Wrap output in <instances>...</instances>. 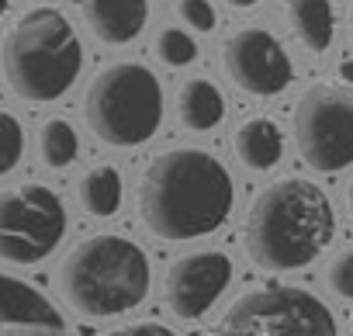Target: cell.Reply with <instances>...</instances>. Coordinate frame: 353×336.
Instances as JSON below:
<instances>
[{"instance_id":"obj_1","label":"cell","mask_w":353,"mask_h":336,"mask_svg":"<svg viewBox=\"0 0 353 336\" xmlns=\"http://www.w3.org/2000/svg\"><path fill=\"white\" fill-rule=\"evenodd\" d=\"M236 201L229 170L205 149H170L149 163L139 188L142 222L152 236L188 243L225 226Z\"/></svg>"},{"instance_id":"obj_2","label":"cell","mask_w":353,"mask_h":336,"mask_svg":"<svg viewBox=\"0 0 353 336\" xmlns=\"http://www.w3.org/2000/svg\"><path fill=\"white\" fill-rule=\"evenodd\" d=\"M336 219L322 188L288 177L260 191L246 219V250L263 270L308 267L332 239Z\"/></svg>"},{"instance_id":"obj_3","label":"cell","mask_w":353,"mask_h":336,"mask_svg":"<svg viewBox=\"0 0 353 336\" xmlns=\"http://www.w3.org/2000/svg\"><path fill=\"white\" fill-rule=\"evenodd\" d=\"M149 257L125 236H90L77 243L59 267V291L83 319L132 312L149 295Z\"/></svg>"},{"instance_id":"obj_4","label":"cell","mask_w":353,"mask_h":336,"mask_svg":"<svg viewBox=\"0 0 353 336\" xmlns=\"http://www.w3.org/2000/svg\"><path fill=\"white\" fill-rule=\"evenodd\" d=\"M83 66V46L66 14L52 8L28 11L4 39V77L32 104L63 97Z\"/></svg>"},{"instance_id":"obj_5","label":"cell","mask_w":353,"mask_h":336,"mask_svg":"<svg viewBox=\"0 0 353 336\" xmlns=\"http://www.w3.org/2000/svg\"><path fill=\"white\" fill-rule=\"evenodd\" d=\"M83 115L90 132L118 149L142 146L163 121V87L142 63H114L87 90Z\"/></svg>"},{"instance_id":"obj_6","label":"cell","mask_w":353,"mask_h":336,"mask_svg":"<svg viewBox=\"0 0 353 336\" xmlns=\"http://www.w3.org/2000/svg\"><path fill=\"white\" fill-rule=\"evenodd\" d=\"M212 336H336V319L312 291L256 288L229 305Z\"/></svg>"},{"instance_id":"obj_7","label":"cell","mask_w":353,"mask_h":336,"mask_svg":"<svg viewBox=\"0 0 353 336\" xmlns=\"http://www.w3.org/2000/svg\"><path fill=\"white\" fill-rule=\"evenodd\" d=\"M66 236L63 198L46 184L0 191V260L28 267L42 264Z\"/></svg>"},{"instance_id":"obj_8","label":"cell","mask_w":353,"mask_h":336,"mask_svg":"<svg viewBox=\"0 0 353 336\" xmlns=\"http://www.w3.org/2000/svg\"><path fill=\"white\" fill-rule=\"evenodd\" d=\"M294 142L312 170L332 174L353 163V90L319 83L294 108Z\"/></svg>"},{"instance_id":"obj_9","label":"cell","mask_w":353,"mask_h":336,"mask_svg":"<svg viewBox=\"0 0 353 336\" xmlns=\"http://www.w3.org/2000/svg\"><path fill=\"white\" fill-rule=\"evenodd\" d=\"M232 260L219 250H198L166 270L163 298L176 319H201L229 288Z\"/></svg>"},{"instance_id":"obj_10","label":"cell","mask_w":353,"mask_h":336,"mask_svg":"<svg viewBox=\"0 0 353 336\" xmlns=\"http://www.w3.org/2000/svg\"><path fill=\"white\" fill-rule=\"evenodd\" d=\"M225 70L236 87L256 97L281 94L291 83V59L284 46L263 28H243L225 42Z\"/></svg>"},{"instance_id":"obj_11","label":"cell","mask_w":353,"mask_h":336,"mask_svg":"<svg viewBox=\"0 0 353 336\" xmlns=\"http://www.w3.org/2000/svg\"><path fill=\"white\" fill-rule=\"evenodd\" d=\"M0 336H70V329L42 291L0 274Z\"/></svg>"},{"instance_id":"obj_12","label":"cell","mask_w":353,"mask_h":336,"mask_svg":"<svg viewBox=\"0 0 353 336\" xmlns=\"http://www.w3.org/2000/svg\"><path fill=\"white\" fill-rule=\"evenodd\" d=\"M90 32L108 46H128L149 21L145 0H80Z\"/></svg>"},{"instance_id":"obj_13","label":"cell","mask_w":353,"mask_h":336,"mask_svg":"<svg viewBox=\"0 0 353 336\" xmlns=\"http://www.w3.org/2000/svg\"><path fill=\"white\" fill-rule=\"evenodd\" d=\"M236 156L250 166V170H270L281 163L284 152V135L270 118H250L236 128Z\"/></svg>"},{"instance_id":"obj_14","label":"cell","mask_w":353,"mask_h":336,"mask_svg":"<svg viewBox=\"0 0 353 336\" xmlns=\"http://www.w3.org/2000/svg\"><path fill=\"white\" fill-rule=\"evenodd\" d=\"M176 115L191 132H212L225 118V97L212 80H188L176 97Z\"/></svg>"},{"instance_id":"obj_15","label":"cell","mask_w":353,"mask_h":336,"mask_svg":"<svg viewBox=\"0 0 353 336\" xmlns=\"http://www.w3.org/2000/svg\"><path fill=\"white\" fill-rule=\"evenodd\" d=\"M121 195H125V188H121V174L114 170V166H94L90 174H83L80 191H77L80 208L94 219L114 215L121 208Z\"/></svg>"},{"instance_id":"obj_16","label":"cell","mask_w":353,"mask_h":336,"mask_svg":"<svg viewBox=\"0 0 353 336\" xmlns=\"http://www.w3.org/2000/svg\"><path fill=\"white\" fill-rule=\"evenodd\" d=\"M291 25L312 52H325L332 42V8L329 0H291Z\"/></svg>"},{"instance_id":"obj_17","label":"cell","mask_w":353,"mask_h":336,"mask_svg":"<svg viewBox=\"0 0 353 336\" xmlns=\"http://www.w3.org/2000/svg\"><path fill=\"white\" fill-rule=\"evenodd\" d=\"M39 152L49 166H56V170H63V166H70L80 152V139H77V128L66 121V118H49L39 132Z\"/></svg>"},{"instance_id":"obj_18","label":"cell","mask_w":353,"mask_h":336,"mask_svg":"<svg viewBox=\"0 0 353 336\" xmlns=\"http://www.w3.org/2000/svg\"><path fill=\"white\" fill-rule=\"evenodd\" d=\"M25 156V128L11 111H0V177H8Z\"/></svg>"},{"instance_id":"obj_19","label":"cell","mask_w":353,"mask_h":336,"mask_svg":"<svg viewBox=\"0 0 353 336\" xmlns=\"http://www.w3.org/2000/svg\"><path fill=\"white\" fill-rule=\"evenodd\" d=\"M156 52L166 66H188L198 59V42L184 28H163L156 39Z\"/></svg>"},{"instance_id":"obj_20","label":"cell","mask_w":353,"mask_h":336,"mask_svg":"<svg viewBox=\"0 0 353 336\" xmlns=\"http://www.w3.org/2000/svg\"><path fill=\"white\" fill-rule=\"evenodd\" d=\"M176 14L194 32H212L215 28V8L208 0H176Z\"/></svg>"},{"instance_id":"obj_21","label":"cell","mask_w":353,"mask_h":336,"mask_svg":"<svg viewBox=\"0 0 353 336\" xmlns=\"http://www.w3.org/2000/svg\"><path fill=\"white\" fill-rule=\"evenodd\" d=\"M329 288L339 295V298H350L353 302V250H343L332 264H329Z\"/></svg>"},{"instance_id":"obj_22","label":"cell","mask_w":353,"mask_h":336,"mask_svg":"<svg viewBox=\"0 0 353 336\" xmlns=\"http://www.w3.org/2000/svg\"><path fill=\"white\" fill-rule=\"evenodd\" d=\"M104 336H176V333L166 329L163 322H132V326H118Z\"/></svg>"},{"instance_id":"obj_23","label":"cell","mask_w":353,"mask_h":336,"mask_svg":"<svg viewBox=\"0 0 353 336\" xmlns=\"http://www.w3.org/2000/svg\"><path fill=\"white\" fill-rule=\"evenodd\" d=\"M339 77H343V80L350 83V90H353V59H346V63L339 66Z\"/></svg>"},{"instance_id":"obj_24","label":"cell","mask_w":353,"mask_h":336,"mask_svg":"<svg viewBox=\"0 0 353 336\" xmlns=\"http://www.w3.org/2000/svg\"><path fill=\"white\" fill-rule=\"evenodd\" d=\"M229 4H232V8H253L256 0H229Z\"/></svg>"},{"instance_id":"obj_25","label":"cell","mask_w":353,"mask_h":336,"mask_svg":"<svg viewBox=\"0 0 353 336\" xmlns=\"http://www.w3.org/2000/svg\"><path fill=\"white\" fill-rule=\"evenodd\" d=\"M8 11V0H0V14H4Z\"/></svg>"},{"instance_id":"obj_26","label":"cell","mask_w":353,"mask_h":336,"mask_svg":"<svg viewBox=\"0 0 353 336\" xmlns=\"http://www.w3.org/2000/svg\"><path fill=\"white\" fill-rule=\"evenodd\" d=\"M350 212H353V184H350Z\"/></svg>"},{"instance_id":"obj_27","label":"cell","mask_w":353,"mask_h":336,"mask_svg":"<svg viewBox=\"0 0 353 336\" xmlns=\"http://www.w3.org/2000/svg\"><path fill=\"white\" fill-rule=\"evenodd\" d=\"M350 32H353V8H350Z\"/></svg>"}]
</instances>
